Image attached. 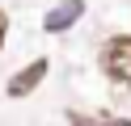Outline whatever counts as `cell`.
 Wrapping results in <instances>:
<instances>
[{
    "label": "cell",
    "mask_w": 131,
    "mask_h": 126,
    "mask_svg": "<svg viewBox=\"0 0 131 126\" xmlns=\"http://www.w3.org/2000/svg\"><path fill=\"white\" fill-rule=\"evenodd\" d=\"M97 63H102V72L114 84H131V34L106 38L102 50H97Z\"/></svg>",
    "instance_id": "6da1fadb"
},
{
    "label": "cell",
    "mask_w": 131,
    "mask_h": 126,
    "mask_svg": "<svg viewBox=\"0 0 131 126\" xmlns=\"http://www.w3.org/2000/svg\"><path fill=\"white\" fill-rule=\"evenodd\" d=\"M47 72H51V63H47V59H34L30 67H21V72L9 80V97H30V92L47 80Z\"/></svg>",
    "instance_id": "7a4b0ae2"
},
{
    "label": "cell",
    "mask_w": 131,
    "mask_h": 126,
    "mask_svg": "<svg viewBox=\"0 0 131 126\" xmlns=\"http://www.w3.org/2000/svg\"><path fill=\"white\" fill-rule=\"evenodd\" d=\"M80 13H85V0H59V4L42 17V30L47 34H59V30H68L72 21H80Z\"/></svg>",
    "instance_id": "3957f363"
},
{
    "label": "cell",
    "mask_w": 131,
    "mask_h": 126,
    "mask_svg": "<svg viewBox=\"0 0 131 126\" xmlns=\"http://www.w3.org/2000/svg\"><path fill=\"white\" fill-rule=\"evenodd\" d=\"M72 126H131V118H110V114H68Z\"/></svg>",
    "instance_id": "277c9868"
},
{
    "label": "cell",
    "mask_w": 131,
    "mask_h": 126,
    "mask_svg": "<svg viewBox=\"0 0 131 126\" xmlns=\"http://www.w3.org/2000/svg\"><path fill=\"white\" fill-rule=\"evenodd\" d=\"M4 34H9V17H4V8H0V46H4Z\"/></svg>",
    "instance_id": "5b68a950"
}]
</instances>
